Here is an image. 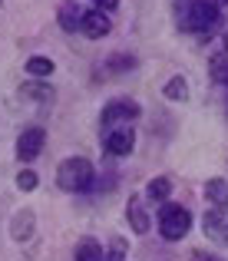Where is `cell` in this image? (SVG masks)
I'll use <instances>...</instances> for the list:
<instances>
[{
  "instance_id": "13",
  "label": "cell",
  "mask_w": 228,
  "mask_h": 261,
  "mask_svg": "<svg viewBox=\"0 0 228 261\" xmlns=\"http://www.w3.org/2000/svg\"><path fill=\"white\" fill-rule=\"evenodd\" d=\"M146 195L152 198V202H165V198L172 195V182H169L165 175L152 178V182H149V189H146Z\"/></svg>"
},
{
  "instance_id": "11",
  "label": "cell",
  "mask_w": 228,
  "mask_h": 261,
  "mask_svg": "<svg viewBox=\"0 0 228 261\" xmlns=\"http://www.w3.org/2000/svg\"><path fill=\"white\" fill-rule=\"evenodd\" d=\"M76 261H103V248L99 242H93V238H83L80 245H76Z\"/></svg>"
},
{
  "instance_id": "17",
  "label": "cell",
  "mask_w": 228,
  "mask_h": 261,
  "mask_svg": "<svg viewBox=\"0 0 228 261\" xmlns=\"http://www.w3.org/2000/svg\"><path fill=\"white\" fill-rule=\"evenodd\" d=\"M103 261H126V238H113L109 251L103 255Z\"/></svg>"
},
{
  "instance_id": "15",
  "label": "cell",
  "mask_w": 228,
  "mask_h": 261,
  "mask_svg": "<svg viewBox=\"0 0 228 261\" xmlns=\"http://www.w3.org/2000/svg\"><path fill=\"white\" fill-rule=\"evenodd\" d=\"M165 96H169V99H185V96H189L185 76H172V80H169V86H165Z\"/></svg>"
},
{
  "instance_id": "4",
  "label": "cell",
  "mask_w": 228,
  "mask_h": 261,
  "mask_svg": "<svg viewBox=\"0 0 228 261\" xmlns=\"http://www.w3.org/2000/svg\"><path fill=\"white\" fill-rule=\"evenodd\" d=\"M139 113L142 109H139L136 99H116L99 113V122H103V129H116V126H122V122H133Z\"/></svg>"
},
{
  "instance_id": "9",
  "label": "cell",
  "mask_w": 228,
  "mask_h": 261,
  "mask_svg": "<svg viewBox=\"0 0 228 261\" xmlns=\"http://www.w3.org/2000/svg\"><path fill=\"white\" fill-rule=\"evenodd\" d=\"M205 198H209L215 208L228 205V182H225V178H212V182H205Z\"/></svg>"
},
{
  "instance_id": "5",
  "label": "cell",
  "mask_w": 228,
  "mask_h": 261,
  "mask_svg": "<svg viewBox=\"0 0 228 261\" xmlns=\"http://www.w3.org/2000/svg\"><path fill=\"white\" fill-rule=\"evenodd\" d=\"M133 146H136V133L129 126H116L103 136V149H106L109 155H129Z\"/></svg>"
},
{
  "instance_id": "1",
  "label": "cell",
  "mask_w": 228,
  "mask_h": 261,
  "mask_svg": "<svg viewBox=\"0 0 228 261\" xmlns=\"http://www.w3.org/2000/svg\"><path fill=\"white\" fill-rule=\"evenodd\" d=\"M222 27V13H218V0H192L185 7L182 30L189 33H212Z\"/></svg>"
},
{
  "instance_id": "21",
  "label": "cell",
  "mask_w": 228,
  "mask_h": 261,
  "mask_svg": "<svg viewBox=\"0 0 228 261\" xmlns=\"http://www.w3.org/2000/svg\"><path fill=\"white\" fill-rule=\"evenodd\" d=\"M202 261H218V258H202Z\"/></svg>"
},
{
  "instance_id": "14",
  "label": "cell",
  "mask_w": 228,
  "mask_h": 261,
  "mask_svg": "<svg viewBox=\"0 0 228 261\" xmlns=\"http://www.w3.org/2000/svg\"><path fill=\"white\" fill-rule=\"evenodd\" d=\"M209 70H212V80H218V83L228 86V53H218V57L209 63Z\"/></svg>"
},
{
  "instance_id": "8",
  "label": "cell",
  "mask_w": 228,
  "mask_h": 261,
  "mask_svg": "<svg viewBox=\"0 0 228 261\" xmlns=\"http://www.w3.org/2000/svg\"><path fill=\"white\" fill-rule=\"evenodd\" d=\"M126 218H129V225H133V231H136V235H146V231H149V215L142 212L139 198H133V202L126 205Z\"/></svg>"
},
{
  "instance_id": "19",
  "label": "cell",
  "mask_w": 228,
  "mask_h": 261,
  "mask_svg": "<svg viewBox=\"0 0 228 261\" xmlns=\"http://www.w3.org/2000/svg\"><path fill=\"white\" fill-rule=\"evenodd\" d=\"M23 96H37V99H53V93L46 86H23Z\"/></svg>"
},
{
  "instance_id": "3",
  "label": "cell",
  "mask_w": 228,
  "mask_h": 261,
  "mask_svg": "<svg viewBox=\"0 0 228 261\" xmlns=\"http://www.w3.org/2000/svg\"><path fill=\"white\" fill-rule=\"evenodd\" d=\"M189 228H192L189 208L172 205V202H165L162 208H159V235H162L165 242H179V238H185V231H189Z\"/></svg>"
},
{
  "instance_id": "6",
  "label": "cell",
  "mask_w": 228,
  "mask_h": 261,
  "mask_svg": "<svg viewBox=\"0 0 228 261\" xmlns=\"http://www.w3.org/2000/svg\"><path fill=\"white\" fill-rule=\"evenodd\" d=\"M43 142H46V133H43L40 126L23 129V133H20V139H17V159H20V162L37 159L40 149H43Z\"/></svg>"
},
{
  "instance_id": "12",
  "label": "cell",
  "mask_w": 228,
  "mask_h": 261,
  "mask_svg": "<svg viewBox=\"0 0 228 261\" xmlns=\"http://www.w3.org/2000/svg\"><path fill=\"white\" fill-rule=\"evenodd\" d=\"M27 73H30L33 80L53 76V60H46V57H30V60H27Z\"/></svg>"
},
{
  "instance_id": "10",
  "label": "cell",
  "mask_w": 228,
  "mask_h": 261,
  "mask_svg": "<svg viewBox=\"0 0 228 261\" xmlns=\"http://www.w3.org/2000/svg\"><path fill=\"white\" fill-rule=\"evenodd\" d=\"M80 23H83V10H80V7H73V4H66L63 10H60V27H63L66 33H76V30H80Z\"/></svg>"
},
{
  "instance_id": "7",
  "label": "cell",
  "mask_w": 228,
  "mask_h": 261,
  "mask_svg": "<svg viewBox=\"0 0 228 261\" xmlns=\"http://www.w3.org/2000/svg\"><path fill=\"white\" fill-rule=\"evenodd\" d=\"M80 30L86 33L89 40H103L109 30H113V23H109L106 10H83V23H80Z\"/></svg>"
},
{
  "instance_id": "2",
  "label": "cell",
  "mask_w": 228,
  "mask_h": 261,
  "mask_svg": "<svg viewBox=\"0 0 228 261\" xmlns=\"http://www.w3.org/2000/svg\"><path fill=\"white\" fill-rule=\"evenodd\" d=\"M57 182H60L63 192H86L89 185H93V162L83 159V155L63 159V166H60V172H57Z\"/></svg>"
},
{
  "instance_id": "20",
  "label": "cell",
  "mask_w": 228,
  "mask_h": 261,
  "mask_svg": "<svg viewBox=\"0 0 228 261\" xmlns=\"http://www.w3.org/2000/svg\"><path fill=\"white\" fill-rule=\"evenodd\" d=\"M93 4H96V10H116L119 0H93Z\"/></svg>"
},
{
  "instance_id": "18",
  "label": "cell",
  "mask_w": 228,
  "mask_h": 261,
  "mask_svg": "<svg viewBox=\"0 0 228 261\" xmlns=\"http://www.w3.org/2000/svg\"><path fill=\"white\" fill-rule=\"evenodd\" d=\"M37 182H40V178H37L33 169H23V172L17 175V189H23V192H33V189H37Z\"/></svg>"
},
{
  "instance_id": "16",
  "label": "cell",
  "mask_w": 228,
  "mask_h": 261,
  "mask_svg": "<svg viewBox=\"0 0 228 261\" xmlns=\"http://www.w3.org/2000/svg\"><path fill=\"white\" fill-rule=\"evenodd\" d=\"M205 231H209V235H222L225 242H228V231H225L222 215H218V212H209V215H205Z\"/></svg>"
}]
</instances>
